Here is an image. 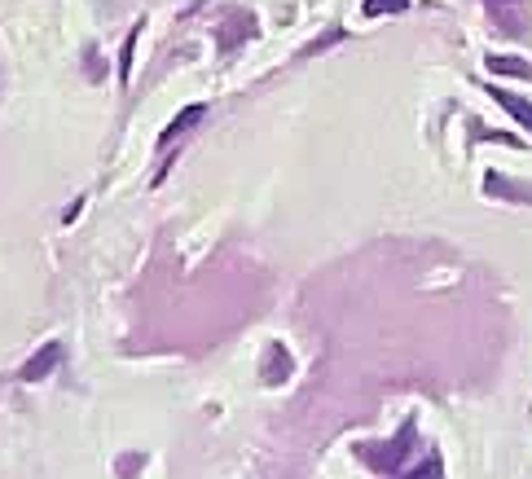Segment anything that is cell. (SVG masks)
Returning <instances> with one entry per match:
<instances>
[{
	"mask_svg": "<svg viewBox=\"0 0 532 479\" xmlns=\"http://www.w3.org/2000/svg\"><path fill=\"white\" fill-rule=\"evenodd\" d=\"M484 88H489V97H493L497 106L511 110V119H515L519 128L532 132V102H524V97H515V93H506V88H497V84H484Z\"/></svg>",
	"mask_w": 532,
	"mask_h": 479,
	"instance_id": "4",
	"label": "cell"
},
{
	"mask_svg": "<svg viewBox=\"0 0 532 479\" xmlns=\"http://www.w3.org/2000/svg\"><path fill=\"white\" fill-rule=\"evenodd\" d=\"M58 361H62V348H58V343H44V348L22 365V383H40V378H49Z\"/></svg>",
	"mask_w": 532,
	"mask_h": 479,
	"instance_id": "3",
	"label": "cell"
},
{
	"mask_svg": "<svg viewBox=\"0 0 532 479\" xmlns=\"http://www.w3.org/2000/svg\"><path fill=\"white\" fill-rule=\"evenodd\" d=\"M401 9H409V0H365V14L379 18V14H401Z\"/></svg>",
	"mask_w": 532,
	"mask_h": 479,
	"instance_id": "10",
	"label": "cell"
},
{
	"mask_svg": "<svg viewBox=\"0 0 532 479\" xmlns=\"http://www.w3.org/2000/svg\"><path fill=\"white\" fill-rule=\"evenodd\" d=\"M414 440H418V431H414V418H409L405 427L396 431V440H387V444H361L357 458L370 466V471H379V475H401L409 449H414Z\"/></svg>",
	"mask_w": 532,
	"mask_h": 479,
	"instance_id": "1",
	"label": "cell"
},
{
	"mask_svg": "<svg viewBox=\"0 0 532 479\" xmlns=\"http://www.w3.org/2000/svg\"><path fill=\"white\" fill-rule=\"evenodd\" d=\"M264 361H269V365H264V370H260V378H264V383H273V387H277L286 374H291V352H286L282 343H273V348L264 352Z\"/></svg>",
	"mask_w": 532,
	"mask_h": 479,
	"instance_id": "5",
	"label": "cell"
},
{
	"mask_svg": "<svg viewBox=\"0 0 532 479\" xmlns=\"http://www.w3.org/2000/svg\"><path fill=\"white\" fill-rule=\"evenodd\" d=\"M198 115H203V106H190V110H181V119H176V124H168V132H163V137H159V146H172V137H176V132L194 128V124H198Z\"/></svg>",
	"mask_w": 532,
	"mask_h": 479,
	"instance_id": "9",
	"label": "cell"
},
{
	"mask_svg": "<svg viewBox=\"0 0 532 479\" xmlns=\"http://www.w3.org/2000/svg\"><path fill=\"white\" fill-rule=\"evenodd\" d=\"M484 185H489V194H502V198H519V203H532V189H519L515 181H506V176H497V172L484 176Z\"/></svg>",
	"mask_w": 532,
	"mask_h": 479,
	"instance_id": "7",
	"label": "cell"
},
{
	"mask_svg": "<svg viewBox=\"0 0 532 479\" xmlns=\"http://www.w3.org/2000/svg\"><path fill=\"white\" fill-rule=\"evenodd\" d=\"M484 9H489V18L497 22V31H506V36H528V27H532L528 0H484Z\"/></svg>",
	"mask_w": 532,
	"mask_h": 479,
	"instance_id": "2",
	"label": "cell"
},
{
	"mask_svg": "<svg viewBox=\"0 0 532 479\" xmlns=\"http://www.w3.org/2000/svg\"><path fill=\"white\" fill-rule=\"evenodd\" d=\"M489 71L493 75H519V80H532V66L528 62H519V58H489Z\"/></svg>",
	"mask_w": 532,
	"mask_h": 479,
	"instance_id": "8",
	"label": "cell"
},
{
	"mask_svg": "<svg viewBox=\"0 0 532 479\" xmlns=\"http://www.w3.org/2000/svg\"><path fill=\"white\" fill-rule=\"evenodd\" d=\"M251 31H256V18H251V14H234V18L225 22V31H220V44H225V49H234V44L242 36H251Z\"/></svg>",
	"mask_w": 532,
	"mask_h": 479,
	"instance_id": "6",
	"label": "cell"
}]
</instances>
